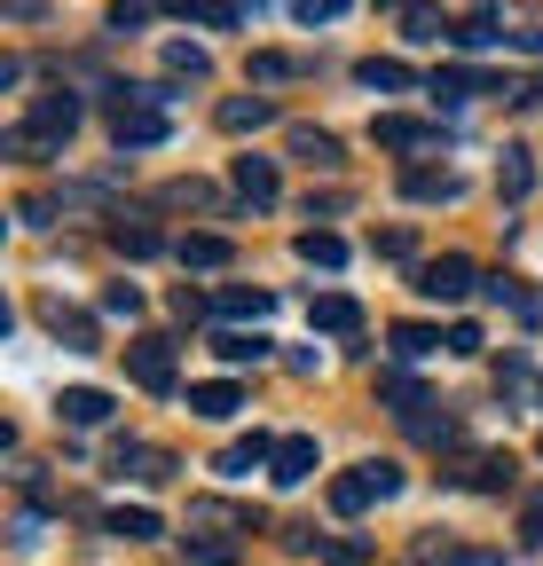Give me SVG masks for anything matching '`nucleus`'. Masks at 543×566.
<instances>
[{"label":"nucleus","instance_id":"9","mask_svg":"<svg viewBox=\"0 0 543 566\" xmlns=\"http://www.w3.org/2000/svg\"><path fill=\"white\" fill-rule=\"evenodd\" d=\"M189 409L213 417V424H229V417L244 409V386H237V378H206V386H189Z\"/></svg>","mask_w":543,"mask_h":566},{"label":"nucleus","instance_id":"18","mask_svg":"<svg viewBox=\"0 0 543 566\" xmlns=\"http://www.w3.org/2000/svg\"><path fill=\"white\" fill-rule=\"evenodd\" d=\"M55 417L63 424H111V394L103 386H72V394L55 401Z\"/></svg>","mask_w":543,"mask_h":566},{"label":"nucleus","instance_id":"6","mask_svg":"<svg viewBox=\"0 0 543 566\" xmlns=\"http://www.w3.org/2000/svg\"><path fill=\"white\" fill-rule=\"evenodd\" d=\"M401 197H410V205H457L464 181L449 166H410V174H401Z\"/></svg>","mask_w":543,"mask_h":566},{"label":"nucleus","instance_id":"26","mask_svg":"<svg viewBox=\"0 0 543 566\" xmlns=\"http://www.w3.org/2000/svg\"><path fill=\"white\" fill-rule=\"evenodd\" d=\"M103 527H111V535H126V543H150V535H166V527H158V512H143V504H118Z\"/></svg>","mask_w":543,"mask_h":566},{"label":"nucleus","instance_id":"28","mask_svg":"<svg viewBox=\"0 0 543 566\" xmlns=\"http://www.w3.org/2000/svg\"><path fill=\"white\" fill-rule=\"evenodd\" d=\"M401 424H410V433H418V441H426V449H449V441H457V417H449V409H441V417H434V401H426V409H418V417H401Z\"/></svg>","mask_w":543,"mask_h":566},{"label":"nucleus","instance_id":"10","mask_svg":"<svg viewBox=\"0 0 543 566\" xmlns=\"http://www.w3.org/2000/svg\"><path fill=\"white\" fill-rule=\"evenodd\" d=\"M307 323H315V331H331V338H355V331H363V307H355L347 292H323V300L307 307Z\"/></svg>","mask_w":543,"mask_h":566},{"label":"nucleus","instance_id":"30","mask_svg":"<svg viewBox=\"0 0 543 566\" xmlns=\"http://www.w3.org/2000/svg\"><path fill=\"white\" fill-rule=\"evenodd\" d=\"M48 331H55V338H72V354H87V346H95V323H87V315H72V307H48Z\"/></svg>","mask_w":543,"mask_h":566},{"label":"nucleus","instance_id":"12","mask_svg":"<svg viewBox=\"0 0 543 566\" xmlns=\"http://www.w3.org/2000/svg\"><path fill=\"white\" fill-rule=\"evenodd\" d=\"M370 142H378V150H426V142H441V126H426V118H378Z\"/></svg>","mask_w":543,"mask_h":566},{"label":"nucleus","instance_id":"24","mask_svg":"<svg viewBox=\"0 0 543 566\" xmlns=\"http://www.w3.org/2000/svg\"><path fill=\"white\" fill-rule=\"evenodd\" d=\"M378 401H394L401 417H418V409H426V394H418L410 370H378Z\"/></svg>","mask_w":543,"mask_h":566},{"label":"nucleus","instance_id":"4","mask_svg":"<svg viewBox=\"0 0 543 566\" xmlns=\"http://www.w3.org/2000/svg\"><path fill=\"white\" fill-rule=\"evenodd\" d=\"M126 378L143 386V394H174V338H158V331L134 338L126 346Z\"/></svg>","mask_w":543,"mask_h":566},{"label":"nucleus","instance_id":"33","mask_svg":"<svg viewBox=\"0 0 543 566\" xmlns=\"http://www.w3.org/2000/svg\"><path fill=\"white\" fill-rule=\"evenodd\" d=\"M189 17L213 24V32H229V24H244V0H189Z\"/></svg>","mask_w":543,"mask_h":566},{"label":"nucleus","instance_id":"20","mask_svg":"<svg viewBox=\"0 0 543 566\" xmlns=\"http://www.w3.org/2000/svg\"><path fill=\"white\" fill-rule=\"evenodd\" d=\"M229 174H237V197L244 205H276V166H268V158H237Z\"/></svg>","mask_w":543,"mask_h":566},{"label":"nucleus","instance_id":"17","mask_svg":"<svg viewBox=\"0 0 543 566\" xmlns=\"http://www.w3.org/2000/svg\"><path fill=\"white\" fill-rule=\"evenodd\" d=\"M229 323H260L268 307H276V292H260V283H221V300H213Z\"/></svg>","mask_w":543,"mask_h":566},{"label":"nucleus","instance_id":"1","mask_svg":"<svg viewBox=\"0 0 543 566\" xmlns=\"http://www.w3.org/2000/svg\"><path fill=\"white\" fill-rule=\"evenodd\" d=\"M386 495H401V464L394 457H370V464H355V472L331 480V512L338 520H363L370 504H386Z\"/></svg>","mask_w":543,"mask_h":566},{"label":"nucleus","instance_id":"34","mask_svg":"<svg viewBox=\"0 0 543 566\" xmlns=\"http://www.w3.org/2000/svg\"><path fill=\"white\" fill-rule=\"evenodd\" d=\"M158 17V0H111V32H143Z\"/></svg>","mask_w":543,"mask_h":566},{"label":"nucleus","instance_id":"14","mask_svg":"<svg viewBox=\"0 0 543 566\" xmlns=\"http://www.w3.org/2000/svg\"><path fill=\"white\" fill-rule=\"evenodd\" d=\"M441 103H472V95H504L497 80H481V71H464V63H449V71H434V80H426Z\"/></svg>","mask_w":543,"mask_h":566},{"label":"nucleus","instance_id":"37","mask_svg":"<svg viewBox=\"0 0 543 566\" xmlns=\"http://www.w3.org/2000/svg\"><path fill=\"white\" fill-rule=\"evenodd\" d=\"M103 315H126V323H134V315H143V292H134V283H111V292H103Z\"/></svg>","mask_w":543,"mask_h":566},{"label":"nucleus","instance_id":"13","mask_svg":"<svg viewBox=\"0 0 543 566\" xmlns=\"http://www.w3.org/2000/svg\"><path fill=\"white\" fill-rule=\"evenodd\" d=\"M260 464H276V441H268V433H244V441L221 449V472H229V480H252Z\"/></svg>","mask_w":543,"mask_h":566},{"label":"nucleus","instance_id":"19","mask_svg":"<svg viewBox=\"0 0 543 566\" xmlns=\"http://www.w3.org/2000/svg\"><path fill=\"white\" fill-rule=\"evenodd\" d=\"M268 118H276V103H268V95H229V103H221V134H260Z\"/></svg>","mask_w":543,"mask_h":566},{"label":"nucleus","instance_id":"7","mask_svg":"<svg viewBox=\"0 0 543 566\" xmlns=\"http://www.w3.org/2000/svg\"><path fill=\"white\" fill-rule=\"evenodd\" d=\"M268 480H276V488L315 480V433H284V441H276V464H268Z\"/></svg>","mask_w":543,"mask_h":566},{"label":"nucleus","instance_id":"2","mask_svg":"<svg viewBox=\"0 0 543 566\" xmlns=\"http://www.w3.org/2000/svg\"><path fill=\"white\" fill-rule=\"evenodd\" d=\"M72 134H80V95H40L32 118L9 142H17V150H40V142H72Z\"/></svg>","mask_w":543,"mask_h":566},{"label":"nucleus","instance_id":"38","mask_svg":"<svg viewBox=\"0 0 543 566\" xmlns=\"http://www.w3.org/2000/svg\"><path fill=\"white\" fill-rule=\"evenodd\" d=\"M378 252H386V260H410L418 237H410V229H378Z\"/></svg>","mask_w":543,"mask_h":566},{"label":"nucleus","instance_id":"8","mask_svg":"<svg viewBox=\"0 0 543 566\" xmlns=\"http://www.w3.org/2000/svg\"><path fill=\"white\" fill-rule=\"evenodd\" d=\"M355 80H363L370 95H410V87H418V71H410V63H394V55H363V63H355Z\"/></svg>","mask_w":543,"mask_h":566},{"label":"nucleus","instance_id":"15","mask_svg":"<svg viewBox=\"0 0 543 566\" xmlns=\"http://www.w3.org/2000/svg\"><path fill=\"white\" fill-rule=\"evenodd\" d=\"M528 189H535V150H520V142H512V150L497 158V197H504V205H520Z\"/></svg>","mask_w":543,"mask_h":566},{"label":"nucleus","instance_id":"45","mask_svg":"<svg viewBox=\"0 0 543 566\" xmlns=\"http://www.w3.org/2000/svg\"><path fill=\"white\" fill-rule=\"evenodd\" d=\"M386 9H410V0H386Z\"/></svg>","mask_w":543,"mask_h":566},{"label":"nucleus","instance_id":"27","mask_svg":"<svg viewBox=\"0 0 543 566\" xmlns=\"http://www.w3.org/2000/svg\"><path fill=\"white\" fill-rule=\"evenodd\" d=\"M386 338H394V354H401V363H418V354H434V346H449V338H441V331H426V323H394Z\"/></svg>","mask_w":543,"mask_h":566},{"label":"nucleus","instance_id":"35","mask_svg":"<svg viewBox=\"0 0 543 566\" xmlns=\"http://www.w3.org/2000/svg\"><path fill=\"white\" fill-rule=\"evenodd\" d=\"M284 9H292L300 24H338V17H347V0H284Z\"/></svg>","mask_w":543,"mask_h":566},{"label":"nucleus","instance_id":"42","mask_svg":"<svg viewBox=\"0 0 543 566\" xmlns=\"http://www.w3.org/2000/svg\"><path fill=\"white\" fill-rule=\"evenodd\" d=\"M520 535H528V543H543V495H528V512H520Z\"/></svg>","mask_w":543,"mask_h":566},{"label":"nucleus","instance_id":"41","mask_svg":"<svg viewBox=\"0 0 543 566\" xmlns=\"http://www.w3.org/2000/svg\"><path fill=\"white\" fill-rule=\"evenodd\" d=\"M441 566H504L497 551H441Z\"/></svg>","mask_w":543,"mask_h":566},{"label":"nucleus","instance_id":"16","mask_svg":"<svg viewBox=\"0 0 543 566\" xmlns=\"http://www.w3.org/2000/svg\"><path fill=\"white\" fill-rule=\"evenodd\" d=\"M292 158H300V166H315V174L347 166V158H338V134H323V126H292Z\"/></svg>","mask_w":543,"mask_h":566},{"label":"nucleus","instance_id":"40","mask_svg":"<svg viewBox=\"0 0 543 566\" xmlns=\"http://www.w3.org/2000/svg\"><path fill=\"white\" fill-rule=\"evenodd\" d=\"M284 71H292V55H276V48L252 55V80H284Z\"/></svg>","mask_w":543,"mask_h":566},{"label":"nucleus","instance_id":"25","mask_svg":"<svg viewBox=\"0 0 543 566\" xmlns=\"http://www.w3.org/2000/svg\"><path fill=\"white\" fill-rule=\"evenodd\" d=\"M449 40H457V48H497L504 24H497V9H472L464 24H449Z\"/></svg>","mask_w":543,"mask_h":566},{"label":"nucleus","instance_id":"11","mask_svg":"<svg viewBox=\"0 0 543 566\" xmlns=\"http://www.w3.org/2000/svg\"><path fill=\"white\" fill-rule=\"evenodd\" d=\"M472 495H504L512 488V457H497V449H481V457H464V472H457Z\"/></svg>","mask_w":543,"mask_h":566},{"label":"nucleus","instance_id":"44","mask_svg":"<svg viewBox=\"0 0 543 566\" xmlns=\"http://www.w3.org/2000/svg\"><path fill=\"white\" fill-rule=\"evenodd\" d=\"M512 103H543V80H528V87H512Z\"/></svg>","mask_w":543,"mask_h":566},{"label":"nucleus","instance_id":"21","mask_svg":"<svg viewBox=\"0 0 543 566\" xmlns=\"http://www.w3.org/2000/svg\"><path fill=\"white\" fill-rule=\"evenodd\" d=\"M213 354H221L229 370H244V363H268V331H221V338H213Z\"/></svg>","mask_w":543,"mask_h":566},{"label":"nucleus","instance_id":"39","mask_svg":"<svg viewBox=\"0 0 543 566\" xmlns=\"http://www.w3.org/2000/svg\"><path fill=\"white\" fill-rule=\"evenodd\" d=\"M449 354H481V323H449Z\"/></svg>","mask_w":543,"mask_h":566},{"label":"nucleus","instance_id":"32","mask_svg":"<svg viewBox=\"0 0 543 566\" xmlns=\"http://www.w3.org/2000/svg\"><path fill=\"white\" fill-rule=\"evenodd\" d=\"M166 71H174V80H206L213 55H206V48H189V40H174V48H166Z\"/></svg>","mask_w":543,"mask_h":566},{"label":"nucleus","instance_id":"3","mask_svg":"<svg viewBox=\"0 0 543 566\" xmlns=\"http://www.w3.org/2000/svg\"><path fill=\"white\" fill-rule=\"evenodd\" d=\"M237 535H252L237 504H189V551H237Z\"/></svg>","mask_w":543,"mask_h":566},{"label":"nucleus","instance_id":"23","mask_svg":"<svg viewBox=\"0 0 543 566\" xmlns=\"http://www.w3.org/2000/svg\"><path fill=\"white\" fill-rule=\"evenodd\" d=\"M111 244H118L126 260H150V252H166V237H158L150 221H111Z\"/></svg>","mask_w":543,"mask_h":566},{"label":"nucleus","instance_id":"29","mask_svg":"<svg viewBox=\"0 0 543 566\" xmlns=\"http://www.w3.org/2000/svg\"><path fill=\"white\" fill-rule=\"evenodd\" d=\"M174 260H181V268H221V260H229V237H181Z\"/></svg>","mask_w":543,"mask_h":566},{"label":"nucleus","instance_id":"22","mask_svg":"<svg viewBox=\"0 0 543 566\" xmlns=\"http://www.w3.org/2000/svg\"><path fill=\"white\" fill-rule=\"evenodd\" d=\"M401 40H418V48L449 40V24H441V9H434V0H410V9H401Z\"/></svg>","mask_w":543,"mask_h":566},{"label":"nucleus","instance_id":"5","mask_svg":"<svg viewBox=\"0 0 543 566\" xmlns=\"http://www.w3.org/2000/svg\"><path fill=\"white\" fill-rule=\"evenodd\" d=\"M472 283H481V268H472L464 252H441V260H418V292L426 300H464Z\"/></svg>","mask_w":543,"mask_h":566},{"label":"nucleus","instance_id":"43","mask_svg":"<svg viewBox=\"0 0 543 566\" xmlns=\"http://www.w3.org/2000/svg\"><path fill=\"white\" fill-rule=\"evenodd\" d=\"M0 9H9L17 24H32V17H40V0H0Z\"/></svg>","mask_w":543,"mask_h":566},{"label":"nucleus","instance_id":"36","mask_svg":"<svg viewBox=\"0 0 543 566\" xmlns=\"http://www.w3.org/2000/svg\"><path fill=\"white\" fill-rule=\"evenodd\" d=\"M166 205H197V212H221V197H213L206 181H174V189H166Z\"/></svg>","mask_w":543,"mask_h":566},{"label":"nucleus","instance_id":"31","mask_svg":"<svg viewBox=\"0 0 543 566\" xmlns=\"http://www.w3.org/2000/svg\"><path fill=\"white\" fill-rule=\"evenodd\" d=\"M300 260H307V268H338V260H347V244H338L331 229H307V237H300Z\"/></svg>","mask_w":543,"mask_h":566}]
</instances>
